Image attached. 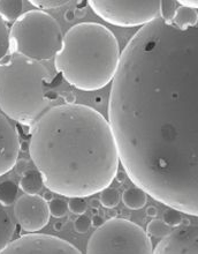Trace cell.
I'll list each match as a JSON object with an SVG mask.
<instances>
[{
	"mask_svg": "<svg viewBox=\"0 0 198 254\" xmlns=\"http://www.w3.org/2000/svg\"><path fill=\"white\" fill-rule=\"evenodd\" d=\"M108 122L134 184L181 213L198 216V27L161 17L121 52Z\"/></svg>",
	"mask_w": 198,
	"mask_h": 254,
	"instance_id": "cell-1",
	"label": "cell"
},
{
	"mask_svg": "<svg viewBox=\"0 0 198 254\" xmlns=\"http://www.w3.org/2000/svg\"><path fill=\"white\" fill-rule=\"evenodd\" d=\"M29 154L45 188L69 199L109 188L120 165L109 122L84 104L56 105L45 112L31 130Z\"/></svg>",
	"mask_w": 198,
	"mask_h": 254,
	"instance_id": "cell-2",
	"label": "cell"
},
{
	"mask_svg": "<svg viewBox=\"0 0 198 254\" xmlns=\"http://www.w3.org/2000/svg\"><path fill=\"white\" fill-rule=\"evenodd\" d=\"M121 51L114 34L97 22L77 23L63 36L54 67L70 86L95 91L114 80Z\"/></svg>",
	"mask_w": 198,
	"mask_h": 254,
	"instance_id": "cell-3",
	"label": "cell"
},
{
	"mask_svg": "<svg viewBox=\"0 0 198 254\" xmlns=\"http://www.w3.org/2000/svg\"><path fill=\"white\" fill-rule=\"evenodd\" d=\"M51 74L43 64L12 54L0 66V109L7 117L33 126L52 107Z\"/></svg>",
	"mask_w": 198,
	"mask_h": 254,
	"instance_id": "cell-4",
	"label": "cell"
},
{
	"mask_svg": "<svg viewBox=\"0 0 198 254\" xmlns=\"http://www.w3.org/2000/svg\"><path fill=\"white\" fill-rule=\"evenodd\" d=\"M61 27L54 17L43 10L22 14L10 28V49L36 62L51 61L62 47Z\"/></svg>",
	"mask_w": 198,
	"mask_h": 254,
	"instance_id": "cell-5",
	"label": "cell"
},
{
	"mask_svg": "<svg viewBox=\"0 0 198 254\" xmlns=\"http://www.w3.org/2000/svg\"><path fill=\"white\" fill-rule=\"evenodd\" d=\"M87 254H153L146 230L126 218H109L91 235Z\"/></svg>",
	"mask_w": 198,
	"mask_h": 254,
	"instance_id": "cell-6",
	"label": "cell"
},
{
	"mask_svg": "<svg viewBox=\"0 0 198 254\" xmlns=\"http://www.w3.org/2000/svg\"><path fill=\"white\" fill-rule=\"evenodd\" d=\"M88 3L100 19L118 27H144L160 15V1L158 0H89Z\"/></svg>",
	"mask_w": 198,
	"mask_h": 254,
	"instance_id": "cell-7",
	"label": "cell"
},
{
	"mask_svg": "<svg viewBox=\"0 0 198 254\" xmlns=\"http://www.w3.org/2000/svg\"><path fill=\"white\" fill-rule=\"evenodd\" d=\"M1 254H82L75 246L55 236L29 234L13 241Z\"/></svg>",
	"mask_w": 198,
	"mask_h": 254,
	"instance_id": "cell-8",
	"label": "cell"
},
{
	"mask_svg": "<svg viewBox=\"0 0 198 254\" xmlns=\"http://www.w3.org/2000/svg\"><path fill=\"white\" fill-rule=\"evenodd\" d=\"M14 215L24 231L35 234L49 224L51 213L48 201L43 196L23 194L16 200Z\"/></svg>",
	"mask_w": 198,
	"mask_h": 254,
	"instance_id": "cell-9",
	"label": "cell"
},
{
	"mask_svg": "<svg viewBox=\"0 0 198 254\" xmlns=\"http://www.w3.org/2000/svg\"><path fill=\"white\" fill-rule=\"evenodd\" d=\"M153 254H198V225H180L162 238Z\"/></svg>",
	"mask_w": 198,
	"mask_h": 254,
	"instance_id": "cell-10",
	"label": "cell"
},
{
	"mask_svg": "<svg viewBox=\"0 0 198 254\" xmlns=\"http://www.w3.org/2000/svg\"><path fill=\"white\" fill-rule=\"evenodd\" d=\"M20 137L15 127L0 114V177L8 174L17 163L20 154Z\"/></svg>",
	"mask_w": 198,
	"mask_h": 254,
	"instance_id": "cell-11",
	"label": "cell"
},
{
	"mask_svg": "<svg viewBox=\"0 0 198 254\" xmlns=\"http://www.w3.org/2000/svg\"><path fill=\"white\" fill-rule=\"evenodd\" d=\"M14 234H15V224L3 206L0 204V254L12 243Z\"/></svg>",
	"mask_w": 198,
	"mask_h": 254,
	"instance_id": "cell-12",
	"label": "cell"
},
{
	"mask_svg": "<svg viewBox=\"0 0 198 254\" xmlns=\"http://www.w3.org/2000/svg\"><path fill=\"white\" fill-rule=\"evenodd\" d=\"M44 181L42 177L41 172L34 169L24 171L22 177L20 179V189L23 190L26 194H30V195H35L38 194V192L43 189Z\"/></svg>",
	"mask_w": 198,
	"mask_h": 254,
	"instance_id": "cell-13",
	"label": "cell"
},
{
	"mask_svg": "<svg viewBox=\"0 0 198 254\" xmlns=\"http://www.w3.org/2000/svg\"><path fill=\"white\" fill-rule=\"evenodd\" d=\"M122 202L127 208L132 210H140L147 206L148 194L139 186H134L125 190L122 193Z\"/></svg>",
	"mask_w": 198,
	"mask_h": 254,
	"instance_id": "cell-14",
	"label": "cell"
},
{
	"mask_svg": "<svg viewBox=\"0 0 198 254\" xmlns=\"http://www.w3.org/2000/svg\"><path fill=\"white\" fill-rule=\"evenodd\" d=\"M197 22L198 12L196 9L187 6H179L172 23L180 29H188V28L196 27Z\"/></svg>",
	"mask_w": 198,
	"mask_h": 254,
	"instance_id": "cell-15",
	"label": "cell"
},
{
	"mask_svg": "<svg viewBox=\"0 0 198 254\" xmlns=\"http://www.w3.org/2000/svg\"><path fill=\"white\" fill-rule=\"evenodd\" d=\"M22 0H0V17L5 22H15L22 15Z\"/></svg>",
	"mask_w": 198,
	"mask_h": 254,
	"instance_id": "cell-16",
	"label": "cell"
},
{
	"mask_svg": "<svg viewBox=\"0 0 198 254\" xmlns=\"http://www.w3.org/2000/svg\"><path fill=\"white\" fill-rule=\"evenodd\" d=\"M12 55L10 49V30L5 21L0 17V66L8 61Z\"/></svg>",
	"mask_w": 198,
	"mask_h": 254,
	"instance_id": "cell-17",
	"label": "cell"
},
{
	"mask_svg": "<svg viewBox=\"0 0 198 254\" xmlns=\"http://www.w3.org/2000/svg\"><path fill=\"white\" fill-rule=\"evenodd\" d=\"M19 188L12 181H5L0 183V204L8 207L16 201Z\"/></svg>",
	"mask_w": 198,
	"mask_h": 254,
	"instance_id": "cell-18",
	"label": "cell"
},
{
	"mask_svg": "<svg viewBox=\"0 0 198 254\" xmlns=\"http://www.w3.org/2000/svg\"><path fill=\"white\" fill-rule=\"evenodd\" d=\"M172 232V228L168 227L162 220H153L150 221L147 225V234L155 238H165Z\"/></svg>",
	"mask_w": 198,
	"mask_h": 254,
	"instance_id": "cell-19",
	"label": "cell"
},
{
	"mask_svg": "<svg viewBox=\"0 0 198 254\" xmlns=\"http://www.w3.org/2000/svg\"><path fill=\"white\" fill-rule=\"evenodd\" d=\"M120 200H121V194H120L118 189H113L109 186V188L102 190L100 192V197H99V201L102 204V207L108 208V209H113L120 203Z\"/></svg>",
	"mask_w": 198,
	"mask_h": 254,
	"instance_id": "cell-20",
	"label": "cell"
},
{
	"mask_svg": "<svg viewBox=\"0 0 198 254\" xmlns=\"http://www.w3.org/2000/svg\"><path fill=\"white\" fill-rule=\"evenodd\" d=\"M179 1H171V0H164L160 1V15L161 19L167 23H172L174 20L176 9L179 8Z\"/></svg>",
	"mask_w": 198,
	"mask_h": 254,
	"instance_id": "cell-21",
	"label": "cell"
},
{
	"mask_svg": "<svg viewBox=\"0 0 198 254\" xmlns=\"http://www.w3.org/2000/svg\"><path fill=\"white\" fill-rule=\"evenodd\" d=\"M50 213L53 217L55 218H61L65 217L68 210V202H66V200L60 199V197H54L52 201L49 202Z\"/></svg>",
	"mask_w": 198,
	"mask_h": 254,
	"instance_id": "cell-22",
	"label": "cell"
},
{
	"mask_svg": "<svg viewBox=\"0 0 198 254\" xmlns=\"http://www.w3.org/2000/svg\"><path fill=\"white\" fill-rule=\"evenodd\" d=\"M162 221L165 222L168 227L171 228H178L180 225H182L183 217L181 215V211L174 209V208H167L164 211V215H162Z\"/></svg>",
	"mask_w": 198,
	"mask_h": 254,
	"instance_id": "cell-23",
	"label": "cell"
},
{
	"mask_svg": "<svg viewBox=\"0 0 198 254\" xmlns=\"http://www.w3.org/2000/svg\"><path fill=\"white\" fill-rule=\"evenodd\" d=\"M88 209V203L84 197H70L68 201V210L75 215H83Z\"/></svg>",
	"mask_w": 198,
	"mask_h": 254,
	"instance_id": "cell-24",
	"label": "cell"
},
{
	"mask_svg": "<svg viewBox=\"0 0 198 254\" xmlns=\"http://www.w3.org/2000/svg\"><path fill=\"white\" fill-rule=\"evenodd\" d=\"M31 5L42 9H51L69 3V0H30Z\"/></svg>",
	"mask_w": 198,
	"mask_h": 254,
	"instance_id": "cell-25",
	"label": "cell"
},
{
	"mask_svg": "<svg viewBox=\"0 0 198 254\" xmlns=\"http://www.w3.org/2000/svg\"><path fill=\"white\" fill-rule=\"evenodd\" d=\"M91 227H93L91 218L86 216V215H80L75 220V222H74V229L79 234H86V232L89 231Z\"/></svg>",
	"mask_w": 198,
	"mask_h": 254,
	"instance_id": "cell-26",
	"label": "cell"
},
{
	"mask_svg": "<svg viewBox=\"0 0 198 254\" xmlns=\"http://www.w3.org/2000/svg\"><path fill=\"white\" fill-rule=\"evenodd\" d=\"M179 3L181 6H187L194 9L198 8V0H180Z\"/></svg>",
	"mask_w": 198,
	"mask_h": 254,
	"instance_id": "cell-27",
	"label": "cell"
},
{
	"mask_svg": "<svg viewBox=\"0 0 198 254\" xmlns=\"http://www.w3.org/2000/svg\"><path fill=\"white\" fill-rule=\"evenodd\" d=\"M104 223V220H102V217L99 216V215H95V216L91 218V224H93V227L95 228H100Z\"/></svg>",
	"mask_w": 198,
	"mask_h": 254,
	"instance_id": "cell-28",
	"label": "cell"
},
{
	"mask_svg": "<svg viewBox=\"0 0 198 254\" xmlns=\"http://www.w3.org/2000/svg\"><path fill=\"white\" fill-rule=\"evenodd\" d=\"M76 19V14H75V10L74 9H68L66 10L65 13V20L67 22H74Z\"/></svg>",
	"mask_w": 198,
	"mask_h": 254,
	"instance_id": "cell-29",
	"label": "cell"
},
{
	"mask_svg": "<svg viewBox=\"0 0 198 254\" xmlns=\"http://www.w3.org/2000/svg\"><path fill=\"white\" fill-rule=\"evenodd\" d=\"M63 100H65L66 104H75V96L73 93H65L63 94Z\"/></svg>",
	"mask_w": 198,
	"mask_h": 254,
	"instance_id": "cell-30",
	"label": "cell"
},
{
	"mask_svg": "<svg viewBox=\"0 0 198 254\" xmlns=\"http://www.w3.org/2000/svg\"><path fill=\"white\" fill-rule=\"evenodd\" d=\"M147 215L148 217H157L158 215V209L153 206H150L147 208Z\"/></svg>",
	"mask_w": 198,
	"mask_h": 254,
	"instance_id": "cell-31",
	"label": "cell"
},
{
	"mask_svg": "<svg viewBox=\"0 0 198 254\" xmlns=\"http://www.w3.org/2000/svg\"><path fill=\"white\" fill-rule=\"evenodd\" d=\"M43 197H44L45 201H49V202H50V201H52L53 199H54V197H53V192H51V190H49V192L45 193L44 195H43Z\"/></svg>",
	"mask_w": 198,
	"mask_h": 254,
	"instance_id": "cell-32",
	"label": "cell"
},
{
	"mask_svg": "<svg viewBox=\"0 0 198 254\" xmlns=\"http://www.w3.org/2000/svg\"><path fill=\"white\" fill-rule=\"evenodd\" d=\"M86 9L84 8H77L75 9V14H76V17H83L86 15Z\"/></svg>",
	"mask_w": 198,
	"mask_h": 254,
	"instance_id": "cell-33",
	"label": "cell"
},
{
	"mask_svg": "<svg viewBox=\"0 0 198 254\" xmlns=\"http://www.w3.org/2000/svg\"><path fill=\"white\" fill-rule=\"evenodd\" d=\"M63 225H65V223H62V222H58V223L54 224V230L55 231H61L63 229Z\"/></svg>",
	"mask_w": 198,
	"mask_h": 254,
	"instance_id": "cell-34",
	"label": "cell"
},
{
	"mask_svg": "<svg viewBox=\"0 0 198 254\" xmlns=\"http://www.w3.org/2000/svg\"><path fill=\"white\" fill-rule=\"evenodd\" d=\"M109 210H111V211H109V217H111V218H116V215H118V214H116V211L114 210V208H113V209H109Z\"/></svg>",
	"mask_w": 198,
	"mask_h": 254,
	"instance_id": "cell-35",
	"label": "cell"
}]
</instances>
